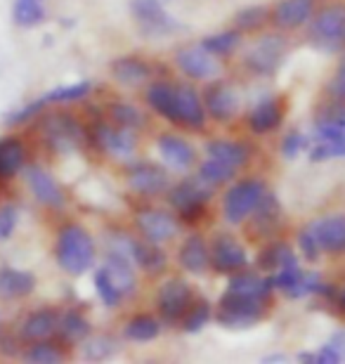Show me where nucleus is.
<instances>
[{
    "mask_svg": "<svg viewBox=\"0 0 345 364\" xmlns=\"http://www.w3.org/2000/svg\"><path fill=\"white\" fill-rule=\"evenodd\" d=\"M57 260H60L62 270L73 277L90 270L95 263V244L90 235L76 225L64 228L57 239Z\"/></svg>",
    "mask_w": 345,
    "mask_h": 364,
    "instance_id": "obj_1",
    "label": "nucleus"
},
{
    "mask_svg": "<svg viewBox=\"0 0 345 364\" xmlns=\"http://www.w3.org/2000/svg\"><path fill=\"white\" fill-rule=\"evenodd\" d=\"M265 301L262 298H251V296H241L234 294V291H227V294L220 298V308L216 319L223 326H230V329H244V326H251L253 322H258L265 312Z\"/></svg>",
    "mask_w": 345,
    "mask_h": 364,
    "instance_id": "obj_2",
    "label": "nucleus"
},
{
    "mask_svg": "<svg viewBox=\"0 0 345 364\" xmlns=\"http://www.w3.org/2000/svg\"><path fill=\"white\" fill-rule=\"evenodd\" d=\"M267 189L260 180H244L239 185H234L225 196L223 210H225V220L230 225L244 223L248 215H253L255 206L260 203L262 194Z\"/></svg>",
    "mask_w": 345,
    "mask_h": 364,
    "instance_id": "obj_3",
    "label": "nucleus"
},
{
    "mask_svg": "<svg viewBox=\"0 0 345 364\" xmlns=\"http://www.w3.org/2000/svg\"><path fill=\"white\" fill-rule=\"evenodd\" d=\"M310 38L317 48L322 50H334L341 48V43L345 41V7L331 5L324 7L310 24Z\"/></svg>",
    "mask_w": 345,
    "mask_h": 364,
    "instance_id": "obj_4",
    "label": "nucleus"
},
{
    "mask_svg": "<svg viewBox=\"0 0 345 364\" xmlns=\"http://www.w3.org/2000/svg\"><path fill=\"white\" fill-rule=\"evenodd\" d=\"M130 7H133V14L137 19L139 31H142L147 38L168 36L178 28V21L164 10L161 0H133Z\"/></svg>",
    "mask_w": 345,
    "mask_h": 364,
    "instance_id": "obj_5",
    "label": "nucleus"
},
{
    "mask_svg": "<svg viewBox=\"0 0 345 364\" xmlns=\"http://www.w3.org/2000/svg\"><path fill=\"white\" fill-rule=\"evenodd\" d=\"M43 133L53 149L57 151H71L83 142V130L76 121L67 114H53L43 121Z\"/></svg>",
    "mask_w": 345,
    "mask_h": 364,
    "instance_id": "obj_6",
    "label": "nucleus"
},
{
    "mask_svg": "<svg viewBox=\"0 0 345 364\" xmlns=\"http://www.w3.org/2000/svg\"><path fill=\"white\" fill-rule=\"evenodd\" d=\"M175 64H178L187 76L201 78V81H206V78H216V76H220V71H223L220 62L216 60V55L208 53L203 46H189V48L178 50V55H175Z\"/></svg>",
    "mask_w": 345,
    "mask_h": 364,
    "instance_id": "obj_7",
    "label": "nucleus"
},
{
    "mask_svg": "<svg viewBox=\"0 0 345 364\" xmlns=\"http://www.w3.org/2000/svg\"><path fill=\"white\" fill-rule=\"evenodd\" d=\"M319 251L343 253L345 251V215H329L310 223L305 228Z\"/></svg>",
    "mask_w": 345,
    "mask_h": 364,
    "instance_id": "obj_8",
    "label": "nucleus"
},
{
    "mask_svg": "<svg viewBox=\"0 0 345 364\" xmlns=\"http://www.w3.org/2000/svg\"><path fill=\"white\" fill-rule=\"evenodd\" d=\"M284 55H286L284 38H279V36H265L248 53V67L258 71V74H275L279 64L284 62Z\"/></svg>",
    "mask_w": 345,
    "mask_h": 364,
    "instance_id": "obj_9",
    "label": "nucleus"
},
{
    "mask_svg": "<svg viewBox=\"0 0 345 364\" xmlns=\"http://www.w3.org/2000/svg\"><path fill=\"white\" fill-rule=\"evenodd\" d=\"M189 303H192V291L182 279L166 282L159 291V310L168 322H175L185 315Z\"/></svg>",
    "mask_w": 345,
    "mask_h": 364,
    "instance_id": "obj_10",
    "label": "nucleus"
},
{
    "mask_svg": "<svg viewBox=\"0 0 345 364\" xmlns=\"http://www.w3.org/2000/svg\"><path fill=\"white\" fill-rule=\"evenodd\" d=\"M175 121L185 123L189 128H201L206 123V107L201 97L189 85L175 88Z\"/></svg>",
    "mask_w": 345,
    "mask_h": 364,
    "instance_id": "obj_11",
    "label": "nucleus"
},
{
    "mask_svg": "<svg viewBox=\"0 0 345 364\" xmlns=\"http://www.w3.org/2000/svg\"><path fill=\"white\" fill-rule=\"evenodd\" d=\"M137 228L152 244H164L178 235L175 218L164 213V210H142L137 215Z\"/></svg>",
    "mask_w": 345,
    "mask_h": 364,
    "instance_id": "obj_12",
    "label": "nucleus"
},
{
    "mask_svg": "<svg viewBox=\"0 0 345 364\" xmlns=\"http://www.w3.org/2000/svg\"><path fill=\"white\" fill-rule=\"evenodd\" d=\"M211 263L218 272H234L239 267H244L248 263V256L244 251V246L239 242H234L232 237H218L213 242V251H211Z\"/></svg>",
    "mask_w": 345,
    "mask_h": 364,
    "instance_id": "obj_13",
    "label": "nucleus"
},
{
    "mask_svg": "<svg viewBox=\"0 0 345 364\" xmlns=\"http://www.w3.org/2000/svg\"><path fill=\"white\" fill-rule=\"evenodd\" d=\"M95 137H97V144L105 151H109L116 159H130L135 151V135L130 128H112V126H97L95 130Z\"/></svg>",
    "mask_w": 345,
    "mask_h": 364,
    "instance_id": "obj_14",
    "label": "nucleus"
},
{
    "mask_svg": "<svg viewBox=\"0 0 345 364\" xmlns=\"http://www.w3.org/2000/svg\"><path fill=\"white\" fill-rule=\"evenodd\" d=\"M237 109H239V95L232 85L218 81L206 90V112L211 116H216L218 121L232 119L237 114Z\"/></svg>",
    "mask_w": 345,
    "mask_h": 364,
    "instance_id": "obj_15",
    "label": "nucleus"
},
{
    "mask_svg": "<svg viewBox=\"0 0 345 364\" xmlns=\"http://www.w3.org/2000/svg\"><path fill=\"white\" fill-rule=\"evenodd\" d=\"M24 176H26V182H28V187H31L33 196L41 203H46V206H55V208L62 206L64 203L62 189L46 171L38 168V166H28V168L24 171Z\"/></svg>",
    "mask_w": 345,
    "mask_h": 364,
    "instance_id": "obj_16",
    "label": "nucleus"
},
{
    "mask_svg": "<svg viewBox=\"0 0 345 364\" xmlns=\"http://www.w3.org/2000/svg\"><path fill=\"white\" fill-rule=\"evenodd\" d=\"M211 189H213V185H208V182L203 180L201 176L199 178H189L185 182H180V185L173 189L171 203L175 208H180V210L201 208V203L213 194Z\"/></svg>",
    "mask_w": 345,
    "mask_h": 364,
    "instance_id": "obj_17",
    "label": "nucleus"
},
{
    "mask_svg": "<svg viewBox=\"0 0 345 364\" xmlns=\"http://www.w3.org/2000/svg\"><path fill=\"white\" fill-rule=\"evenodd\" d=\"M128 185L137 194H159L168 187V173L152 164L137 166V168L130 173Z\"/></svg>",
    "mask_w": 345,
    "mask_h": 364,
    "instance_id": "obj_18",
    "label": "nucleus"
},
{
    "mask_svg": "<svg viewBox=\"0 0 345 364\" xmlns=\"http://www.w3.org/2000/svg\"><path fill=\"white\" fill-rule=\"evenodd\" d=\"M159 151H161V159H164V161L175 171H187L194 161V149L189 147L182 137H175V135L161 137Z\"/></svg>",
    "mask_w": 345,
    "mask_h": 364,
    "instance_id": "obj_19",
    "label": "nucleus"
},
{
    "mask_svg": "<svg viewBox=\"0 0 345 364\" xmlns=\"http://www.w3.org/2000/svg\"><path fill=\"white\" fill-rule=\"evenodd\" d=\"M105 272L109 277V282H112L114 287H116V291L121 294V298H126V296L133 294V289H135V272H133V267H130V258L112 251V256H109L107 265H105Z\"/></svg>",
    "mask_w": 345,
    "mask_h": 364,
    "instance_id": "obj_20",
    "label": "nucleus"
},
{
    "mask_svg": "<svg viewBox=\"0 0 345 364\" xmlns=\"http://www.w3.org/2000/svg\"><path fill=\"white\" fill-rule=\"evenodd\" d=\"M312 14V0H282L275 10V24L282 28H298Z\"/></svg>",
    "mask_w": 345,
    "mask_h": 364,
    "instance_id": "obj_21",
    "label": "nucleus"
},
{
    "mask_svg": "<svg viewBox=\"0 0 345 364\" xmlns=\"http://www.w3.org/2000/svg\"><path fill=\"white\" fill-rule=\"evenodd\" d=\"M112 74L121 85L137 88V85H142L149 78V67L142 60H137V57H121V60L112 64Z\"/></svg>",
    "mask_w": 345,
    "mask_h": 364,
    "instance_id": "obj_22",
    "label": "nucleus"
},
{
    "mask_svg": "<svg viewBox=\"0 0 345 364\" xmlns=\"http://www.w3.org/2000/svg\"><path fill=\"white\" fill-rule=\"evenodd\" d=\"M180 263L185 267L187 272H203L211 263V253H208V246L206 242L199 237V235H192L182 244V251H180Z\"/></svg>",
    "mask_w": 345,
    "mask_h": 364,
    "instance_id": "obj_23",
    "label": "nucleus"
},
{
    "mask_svg": "<svg viewBox=\"0 0 345 364\" xmlns=\"http://www.w3.org/2000/svg\"><path fill=\"white\" fill-rule=\"evenodd\" d=\"M208 159H216L220 164H227L232 168H239L248 161V147L239 142H225V140H213L206 144Z\"/></svg>",
    "mask_w": 345,
    "mask_h": 364,
    "instance_id": "obj_24",
    "label": "nucleus"
},
{
    "mask_svg": "<svg viewBox=\"0 0 345 364\" xmlns=\"http://www.w3.org/2000/svg\"><path fill=\"white\" fill-rule=\"evenodd\" d=\"M36 287L33 274L19 270H0V298H21Z\"/></svg>",
    "mask_w": 345,
    "mask_h": 364,
    "instance_id": "obj_25",
    "label": "nucleus"
},
{
    "mask_svg": "<svg viewBox=\"0 0 345 364\" xmlns=\"http://www.w3.org/2000/svg\"><path fill=\"white\" fill-rule=\"evenodd\" d=\"M227 291H234V294H241V296H251V298H262V301H265L267 294L272 291V279H262L258 274L241 272L232 277L230 289Z\"/></svg>",
    "mask_w": 345,
    "mask_h": 364,
    "instance_id": "obj_26",
    "label": "nucleus"
},
{
    "mask_svg": "<svg viewBox=\"0 0 345 364\" xmlns=\"http://www.w3.org/2000/svg\"><path fill=\"white\" fill-rule=\"evenodd\" d=\"M130 256H133L135 263L147 270L149 274H156L164 270L166 265V253L159 249V244H137L133 242L130 244Z\"/></svg>",
    "mask_w": 345,
    "mask_h": 364,
    "instance_id": "obj_27",
    "label": "nucleus"
},
{
    "mask_svg": "<svg viewBox=\"0 0 345 364\" xmlns=\"http://www.w3.org/2000/svg\"><path fill=\"white\" fill-rule=\"evenodd\" d=\"M147 102L154 112H159L161 116H166L168 121H175V88L166 83H154L147 90Z\"/></svg>",
    "mask_w": 345,
    "mask_h": 364,
    "instance_id": "obj_28",
    "label": "nucleus"
},
{
    "mask_svg": "<svg viewBox=\"0 0 345 364\" xmlns=\"http://www.w3.org/2000/svg\"><path fill=\"white\" fill-rule=\"evenodd\" d=\"M57 324H60V322H57L55 312H48V310L33 312V315L24 322V338H28V341L48 338L50 333L57 329Z\"/></svg>",
    "mask_w": 345,
    "mask_h": 364,
    "instance_id": "obj_29",
    "label": "nucleus"
},
{
    "mask_svg": "<svg viewBox=\"0 0 345 364\" xmlns=\"http://www.w3.org/2000/svg\"><path fill=\"white\" fill-rule=\"evenodd\" d=\"M279 121H282V109H279V105L272 100L262 102L251 114V128L255 133H267V130L279 126Z\"/></svg>",
    "mask_w": 345,
    "mask_h": 364,
    "instance_id": "obj_30",
    "label": "nucleus"
},
{
    "mask_svg": "<svg viewBox=\"0 0 345 364\" xmlns=\"http://www.w3.org/2000/svg\"><path fill=\"white\" fill-rule=\"evenodd\" d=\"M12 17L19 26H36L46 19V7L43 0H14Z\"/></svg>",
    "mask_w": 345,
    "mask_h": 364,
    "instance_id": "obj_31",
    "label": "nucleus"
},
{
    "mask_svg": "<svg viewBox=\"0 0 345 364\" xmlns=\"http://www.w3.org/2000/svg\"><path fill=\"white\" fill-rule=\"evenodd\" d=\"M24 164V147L17 140L0 142V176H14Z\"/></svg>",
    "mask_w": 345,
    "mask_h": 364,
    "instance_id": "obj_32",
    "label": "nucleus"
},
{
    "mask_svg": "<svg viewBox=\"0 0 345 364\" xmlns=\"http://www.w3.org/2000/svg\"><path fill=\"white\" fill-rule=\"evenodd\" d=\"M293 263H298V260L286 244L270 246V249H265V253L260 256V265L265 267V270H279V267H286Z\"/></svg>",
    "mask_w": 345,
    "mask_h": 364,
    "instance_id": "obj_33",
    "label": "nucleus"
},
{
    "mask_svg": "<svg viewBox=\"0 0 345 364\" xmlns=\"http://www.w3.org/2000/svg\"><path fill=\"white\" fill-rule=\"evenodd\" d=\"M159 319L154 317H135L133 322L126 326V336L130 341H152L159 336Z\"/></svg>",
    "mask_w": 345,
    "mask_h": 364,
    "instance_id": "obj_34",
    "label": "nucleus"
},
{
    "mask_svg": "<svg viewBox=\"0 0 345 364\" xmlns=\"http://www.w3.org/2000/svg\"><path fill=\"white\" fill-rule=\"evenodd\" d=\"M119 350V343L112 338V336H97V338H90L85 341L83 346V358L87 360H107Z\"/></svg>",
    "mask_w": 345,
    "mask_h": 364,
    "instance_id": "obj_35",
    "label": "nucleus"
},
{
    "mask_svg": "<svg viewBox=\"0 0 345 364\" xmlns=\"http://www.w3.org/2000/svg\"><path fill=\"white\" fill-rule=\"evenodd\" d=\"M234 171L237 168H232V166H227V164H220L216 161V159H208V161H203L201 164V171H199V176L208 182V185H223V182L227 180H232L234 178Z\"/></svg>",
    "mask_w": 345,
    "mask_h": 364,
    "instance_id": "obj_36",
    "label": "nucleus"
},
{
    "mask_svg": "<svg viewBox=\"0 0 345 364\" xmlns=\"http://www.w3.org/2000/svg\"><path fill=\"white\" fill-rule=\"evenodd\" d=\"M57 326H60L62 333L69 341H83L87 336V331H90V326H87V322L78 315V312H67L62 319V324H57Z\"/></svg>",
    "mask_w": 345,
    "mask_h": 364,
    "instance_id": "obj_37",
    "label": "nucleus"
},
{
    "mask_svg": "<svg viewBox=\"0 0 345 364\" xmlns=\"http://www.w3.org/2000/svg\"><path fill=\"white\" fill-rule=\"evenodd\" d=\"M95 289H97V296L102 298V303H105L107 308H116V305H119L121 294L116 291L114 284L109 282L105 267H100V270L95 272Z\"/></svg>",
    "mask_w": 345,
    "mask_h": 364,
    "instance_id": "obj_38",
    "label": "nucleus"
},
{
    "mask_svg": "<svg viewBox=\"0 0 345 364\" xmlns=\"http://www.w3.org/2000/svg\"><path fill=\"white\" fill-rule=\"evenodd\" d=\"M237 43H239V33H234V31H225V33H218V36H208L206 41L201 43L203 48L208 50V53L213 55H227V53H232L234 48H237Z\"/></svg>",
    "mask_w": 345,
    "mask_h": 364,
    "instance_id": "obj_39",
    "label": "nucleus"
},
{
    "mask_svg": "<svg viewBox=\"0 0 345 364\" xmlns=\"http://www.w3.org/2000/svg\"><path fill=\"white\" fill-rule=\"evenodd\" d=\"M314 140V137H312ZM345 156V142H334V140H314L310 149L312 161H327V159H341Z\"/></svg>",
    "mask_w": 345,
    "mask_h": 364,
    "instance_id": "obj_40",
    "label": "nucleus"
},
{
    "mask_svg": "<svg viewBox=\"0 0 345 364\" xmlns=\"http://www.w3.org/2000/svg\"><path fill=\"white\" fill-rule=\"evenodd\" d=\"M267 10L265 7H246L237 14V26L239 31H255L267 21Z\"/></svg>",
    "mask_w": 345,
    "mask_h": 364,
    "instance_id": "obj_41",
    "label": "nucleus"
},
{
    "mask_svg": "<svg viewBox=\"0 0 345 364\" xmlns=\"http://www.w3.org/2000/svg\"><path fill=\"white\" fill-rule=\"evenodd\" d=\"M90 92V83L83 81V83H73V85H62V88H55L53 92H48L46 102H73V100H80Z\"/></svg>",
    "mask_w": 345,
    "mask_h": 364,
    "instance_id": "obj_42",
    "label": "nucleus"
},
{
    "mask_svg": "<svg viewBox=\"0 0 345 364\" xmlns=\"http://www.w3.org/2000/svg\"><path fill=\"white\" fill-rule=\"evenodd\" d=\"M112 119L119 123V126L130 128V130H135L144 123L142 112H137V109L130 107V105H114L112 107Z\"/></svg>",
    "mask_w": 345,
    "mask_h": 364,
    "instance_id": "obj_43",
    "label": "nucleus"
},
{
    "mask_svg": "<svg viewBox=\"0 0 345 364\" xmlns=\"http://www.w3.org/2000/svg\"><path fill=\"white\" fill-rule=\"evenodd\" d=\"M208 319H211V305L206 301H199L196 305H192L185 315V331H189V333L201 331Z\"/></svg>",
    "mask_w": 345,
    "mask_h": 364,
    "instance_id": "obj_44",
    "label": "nucleus"
},
{
    "mask_svg": "<svg viewBox=\"0 0 345 364\" xmlns=\"http://www.w3.org/2000/svg\"><path fill=\"white\" fill-rule=\"evenodd\" d=\"M322 279H319V274L317 272H310V274H300V279L293 284V287L286 291V296H291V298H303L307 294H317V291H322Z\"/></svg>",
    "mask_w": 345,
    "mask_h": 364,
    "instance_id": "obj_45",
    "label": "nucleus"
},
{
    "mask_svg": "<svg viewBox=\"0 0 345 364\" xmlns=\"http://www.w3.org/2000/svg\"><path fill=\"white\" fill-rule=\"evenodd\" d=\"M60 360H62L60 350H55V348L48 343L33 346L31 350L26 353V362H36V364H57Z\"/></svg>",
    "mask_w": 345,
    "mask_h": 364,
    "instance_id": "obj_46",
    "label": "nucleus"
},
{
    "mask_svg": "<svg viewBox=\"0 0 345 364\" xmlns=\"http://www.w3.org/2000/svg\"><path fill=\"white\" fill-rule=\"evenodd\" d=\"M14 228H17V208L3 206V208H0V242L10 239Z\"/></svg>",
    "mask_w": 345,
    "mask_h": 364,
    "instance_id": "obj_47",
    "label": "nucleus"
},
{
    "mask_svg": "<svg viewBox=\"0 0 345 364\" xmlns=\"http://www.w3.org/2000/svg\"><path fill=\"white\" fill-rule=\"evenodd\" d=\"M46 105H48L46 100L31 102V105H26L24 109H21V112H14V114H10V116H7V119H5V123H7V126H17V123H24V121H28V119H31V116H36V114H38L41 109L46 107Z\"/></svg>",
    "mask_w": 345,
    "mask_h": 364,
    "instance_id": "obj_48",
    "label": "nucleus"
},
{
    "mask_svg": "<svg viewBox=\"0 0 345 364\" xmlns=\"http://www.w3.org/2000/svg\"><path fill=\"white\" fill-rule=\"evenodd\" d=\"M303 147H305L303 135H300L298 130H291V133L286 135V137H284V142H282V154H284L286 159H296Z\"/></svg>",
    "mask_w": 345,
    "mask_h": 364,
    "instance_id": "obj_49",
    "label": "nucleus"
},
{
    "mask_svg": "<svg viewBox=\"0 0 345 364\" xmlns=\"http://www.w3.org/2000/svg\"><path fill=\"white\" fill-rule=\"evenodd\" d=\"M298 244H300V249H303V253H305V256L310 258V260H314V258L319 256V249H317V244L312 242V237L307 235L305 230L300 232V237H298Z\"/></svg>",
    "mask_w": 345,
    "mask_h": 364,
    "instance_id": "obj_50",
    "label": "nucleus"
},
{
    "mask_svg": "<svg viewBox=\"0 0 345 364\" xmlns=\"http://www.w3.org/2000/svg\"><path fill=\"white\" fill-rule=\"evenodd\" d=\"M329 90H331L339 100H345V64L339 71H336V76H334L331 85H329Z\"/></svg>",
    "mask_w": 345,
    "mask_h": 364,
    "instance_id": "obj_51",
    "label": "nucleus"
},
{
    "mask_svg": "<svg viewBox=\"0 0 345 364\" xmlns=\"http://www.w3.org/2000/svg\"><path fill=\"white\" fill-rule=\"evenodd\" d=\"M327 346H331L336 353H339V358L341 362H345V331H339V333H334L331 341H329Z\"/></svg>",
    "mask_w": 345,
    "mask_h": 364,
    "instance_id": "obj_52",
    "label": "nucleus"
},
{
    "mask_svg": "<svg viewBox=\"0 0 345 364\" xmlns=\"http://www.w3.org/2000/svg\"><path fill=\"white\" fill-rule=\"evenodd\" d=\"M343 308H345V294H343Z\"/></svg>",
    "mask_w": 345,
    "mask_h": 364,
    "instance_id": "obj_53",
    "label": "nucleus"
}]
</instances>
